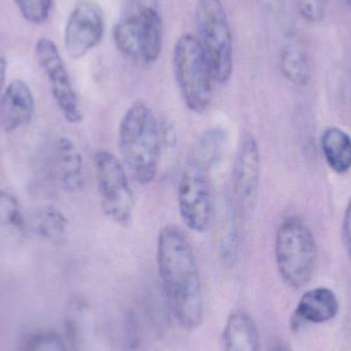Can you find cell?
Instances as JSON below:
<instances>
[{"label":"cell","instance_id":"1","mask_svg":"<svg viewBox=\"0 0 351 351\" xmlns=\"http://www.w3.org/2000/svg\"><path fill=\"white\" fill-rule=\"evenodd\" d=\"M156 264L176 321L184 329H196L204 313L199 267L187 235L179 227L167 225L158 233Z\"/></svg>","mask_w":351,"mask_h":351},{"label":"cell","instance_id":"2","mask_svg":"<svg viewBox=\"0 0 351 351\" xmlns=\"http://www.w3.org/2000/svg\"><path fill=\"white\" fill-rule=\"evenodd\" d=\"M162 145L160 121L148 104L136 101L119 123V148L123 166L140 185L156 180Z\"/></svg>","mask_w":351,"mask_h":351},{"label":"cell","instance_id":"3","mask_svg":"<svg viewBox=\"0 0 351 351\" xmlns=\"http://www.w3.org/2000/svg\"><path fill=\"white\" fill-rule=\"evenodd\" d=\"M276 267L285 284L299 290L313 280L317 268V243L313 231L296 217L286 219L274 241Z\"/></svg>","mask_w":351,"mask_h":351},{"label":"cell","instance_id":"4","mask_svg":"<svg viewBox=\"0 0 351 351\" xmlns=\"http://www.w3.org/2000/svg\"><path fill=\"white\" fill-rule=\"evenodd\" d=\"M197 39L208 60L215 84L224 86L233 73V38L221 0H198L195 6Z\"/></svg>","mask_w":351,"mask_h":351},{"label":"cell","instance_id":"5","mask_svg":"<svg viewBox=\"0 0 351 351\" xmlns=\"http://www.w3.org/2000/svg\"><path fill=\"white\" fill-rule=\"evenodd\" d=\"M173 71L186 107L202 114L210 108L213 98L212 72L197 37L181 35L173 49Z\"/></svg>","mask_w":351,"mask_h":351},{"label":"cell","instance_id":"6","mask_svg":"<svg viewBox=\"0 0 351 351\" xmlns=\"http://www.w3.org/2000/svg\"><path fill=\"white\" fill-rule=\"evenodd\" d=\"M94 165L103 214L119 226H130L135 210V196L127 169L107 150L95 154Z\"/></svg>","mask_w":351,"mask_h":351},{"label":"cell","instance_id":"7","mask_svg":"<svg viewBox=\"0 0 351 351\" xmlns=\"http://www.w3.org/2000/svg\"><path fill=\"white\" fill-rule=\"evenodd\" d=\"M208 170L191 158L180 176L177 200L180 216L189 230L202 234L208 231L213 216L212 192Z\"/></svg>","mask_w":351,"mask_h":351},{"label":"cell","instance_id":"8","mask_svg":"<svg viewBox=\"0 0 351 351\" xmlns=\"http://www.w3.org/2000/svg\"><path fill=\"white\" fill-rule=\"evenodd\" d=\"M35 55L49 80L51 94L64 119L72 125L82 123L84 114L80 99L56 43L51 39L41 37L35 45Z\"/></svg>","mask_w":351,"mask_h":351},{"label":"cell","instance_id":"9","mask_svg":"<svg viewBox=\"0 0 351 351\" xmlns=\"http://www.w3.org/2000/svg\"><path fill=\"white\" fill-rule=\"evenodd\" d=\"M105 32L104 12L96 0H80L70 12L64 45L72 60H80L96 49Z\"/></svg>","mask_w":351,"mask_h":351},{"label":"cell","instance_id":"10","mask_svg":"<svg viewBox=\"0 0 351 351\" xmlns=\"http://www.w3.org/2000/svg\"><path fill=\"white\" fill-rule=\"evenodd\" d=\"M139 39L143 66L156 63L164 47V23L160 0H127L121 19Z\"/></svg>","mask_w":351,"mask_h":351},{"label":"cell","instance_id":"11","mask_svg":"<svg viewBox=\"0 0 351 351\" xmlns=\"http://www.w3.org/2000/svg\"><path fill=\"white\" fill-rule=\"evenodd\" d=\"M261 178V152L255 136L243 134L239 142L232 170V186L235 197L243 204H250L257 197Z\"/></svg>","mask_w":351,"mask_h":351},{"label":"cell","instance_id":"12","mask_svg":"<svg viewBox=\"0 0 351 351\" xmlns=\"http://www.w3.org/2000/svg\"><path fill=\"white\" fill-rule=\"evenodd\" d=\"M35 113L32 90L22 80L10 82L0 96V125L6 133L28 127Z\"/></svg>","mask_w":351,"mask_h":351},{"label":"cell","instance_id":"13","mask_svg":"<svg viewBox=\"0 0 351 351\" xmlns=\"http://www.w3.org/2000/svg\"><path fill=\"white\" fill-rule=\"evenodd\" d=\"M339 311L337 296L331 289L317 287L306 291L293 313L291 327L294 331L304 324H324L332 321Z\"/></svg>","mask_w":351,"mask_h":351},{"label":"cell","instance_id":"14","mask_svg":"<svg viewBox=\"0 0 351 351\" xmlns=\"http://www.w3.org/2000/svg\"><path fill=\"white\" fill-rule=\"evenodd\" d=\"M58 175L66 191L77 193L86 187V166L82 152L70 138L61 137L56 147Z\"/></svg>","mask_w":351,"mask_h":351},{"label":"cell","instance_id":"15","mask_svg":"<svg viewBox=\"0 0 351 351\" xmlns=\"http://www.w3.org/2000/svg\"><path fill=\"white\" fill-rule=\"evenodd\" d=\"M278 65L282 76L296 86H306L311 82L308 53L298 35L290 33L280 45Z\"/></svg>","mask_w":351,"mask_h":351},{"label":"cell","instance_id":"16","mask_svg":"<svg viewBox=\"0 0 351 351\" xmlns=\"http://www.w3.org/2000/svg\"><path fill=\"white\" fill-rule=\"evenodd\" d=\"M27 224L14 194L0 190V249H14L24 243Z\"/></svg>","mask_w":351,"mask_h":351},{"label":"cell","instance_id":"17","mask_svg":"<svg viewBox=\"0 0 351 351\" xmlns=\"http://www.w3.org/2000/svg\"><path fill=\"white\" fill-rule=\"evenodd\" d=\"M223 351H261L259 332L249 313H231L223 332Z\"/></svg>","mask_w":351,"mask_h":351},{"label":"cell","instance_id":"18","mask_svg":"<svg viewBox=\"0 0 351 351\" xmlns=\"http://www.w3.org/2000/svg\"><path fill=\"white\" fill-rule=\"evenodd\" d=\"M324 158L329 168L338 175H346L351 170V137L339 127H330L321 138Z\"/></svg>","mask_w":351,"mask_h":351},{"label":"cell","instance_id":"19","mask_svg":"<svg viewBox=\"0 0 351 351\" xmlns=\"http://www.w3.org/2000/svg\"><path fill=\"white\" fill-rule=\"evenodd\" d=\"M33 228L37 235L53 243H61L67 239L69 221L61 210L45 206L35 213Z\"/></svg>","mask_w":351,"mask_h":351},{"label":"cell","instance_id":"20","mask_svg":"<svg viewBox=\"0 0 351 351\" xmlns=\"http://www.w3.org/2000/svg\"><path fill=\"white\" fill-rule=\"evenodd\" d=\"M226 142L224 130L221 128L206 130L198 139L192 158L210 170L222 160Z\"/></svg>","mask_w":351,"mask_h":351},{"label":"cell","instance_id":"21","mask_svg":"<svg viewBox=\"0 0 351 351\" xmlns=\"http://www.w3.org/2000/svg\"><path fill=\"white\" fill-rule=\"evenodd\" d=\"M53 0H14L21 14L27 22L40 25L49 19Z\"/></svg>","mask_w":351,"mask_h":351},{"label":"cell","instance_id":"22","mask_svg":"<svg viewBox=\"0 0 351 351\" xmlns=\"http://www.w3.org/2000/svg\"><path fill=\"white\" fill-rule=\"evenodd\" d=\"M301 18L308 24H321L327 16L328 0H294Z\"/></svg>","mask_w":351,"mask_h":351},{"label":"cell","instance_id":"23","mask_svg":"<svg viewBox=\"0 0 351 351\" xmlns=\"http://www.w3.org/2000/svg\"><path fill=\"white\" fill-rule=\"evenodd\" d=\"M160 123V136L162 144L174 146L176 144V132L173 125L169 121Z\"/></svg>","mask_w":351,"mask_h":351},{"label":"cell","instance_id":"24","mask_svg":"<svg viewBox=\"0 0 351 351\" xmlns=\"http://www.w3.org/2000/svg\"><path fill=\"white\" fill-rule=\"evenodd\" d=\"M343 237L351 256V198L346 208L343 218Z\"/></svg>","mask_w":351,"mask_h":351},{"label":"cell","instance_id":"25","mask_svg":"<svg viewBox=\"0 0 351 351\" xmlns=\"http://www.w3.org/2000/svg\"><path fill=\"white\" fill-rule=\"evenodd\" d=\"M6 70H8V61H6L5 53L3 47L0 43V96L5 88Z\"/></svg>","mask_w":351,"mask_h":351},{"label":"cell","instance_id":"26","mask_svg":"<svg viewBox=\"0 0 351 351\" xmlns=\"http://www.w3.org/2000/svg\"><path fill=\"white\" fill-rule=\"evenodd\" d=\"M271 351H290L288 348L285 346H282V344H278V346H274V350Z\"/></svg>","mask_w":351,"mask_h":351},{"label":"cell","instance_id":"27","mask_svg":"<svg viewBox=\"0 0 351 351\" xmlns=\"http://www.w3.org/2000/svg\"><path fill=\"white\" fill-rule=\"evenodd\" d=\"M346 3H348V5L350 6L351 10V0H346Z\"/></svg>","mask_w":351,"mask_h":351}]
</instances>
